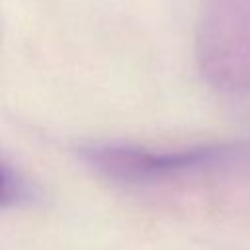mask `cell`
I'll return each instance as SVG.
<instances>
[{"label":"cell","instance_id":"7a4b0ae2","mask_svg":"<svg viewBox=\"0 0 250 250\" xmlns=\"http://www.w3.org/2000/svg\"><path fill=\"white\" fill-rule=\"evenodd\" d=\"M229 152L227 146L205 145L191 148H146L137 145H96L84 158L102 174L119 182H152L209 166Z\"/></svg>","mask_w":250,"mask_h":250},{"label":"cell","instance_id":"3957f363","mask_svg":"<svg viewBox=\"0 0 250 250\" xmlns=\"http://www.w3.org/2000/svg\"><path fill=\"white\" fill-rule=\"evenodd\" d=\"M27 195H29L27 182L20 176L18 170H14L4 160L2 162V207H8L10 203H18Z\"/></svg>","mask_w":250,"mask_h":250},{"label":"cell","instance_id":"6da1fadb","mask_svg":"<svg viewBox=\"0 0 250 250\" xmlns=\"http://www.w3.org/2000/svg\"><path fill=\"white\" fill-rule=\"evenodd\" d=\"M197 61L225 92H250V0H207L197 27Z\"/></svg>","mask_w":250,"mask_h":250}]
</instances>
